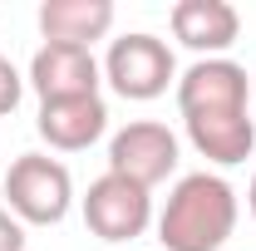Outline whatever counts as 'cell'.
<instances>
[{
    "instance_id": "1",
    "label": "cell",
    "mask_w": 256,
    "mask_h": 251,
    "mask_svg": "<svg viewBox=\"0 0 256 251\" xmlns=\"http://www.w3.org/2000/svg\"><path fill=\"white\" fill-rule=\"evenodd\" d=\"M178 114L188 143L217 168L246 162L256 148V118L246 108V69L236 60H197L178 74Z\"/></svg>"
},
{
    "instance_id": "2",
    "label": "cell",
    "mask_w": 256,
    "mask_h": 251,
    "mask_svg": "<svg viewBox=\"0 0 256 251\" xmlns=\"http://www.w3.org/2000/svg\"><path fill=\"white\" fill-rule=\"evenodd\" d=\"M236 192L222 172H188L178 178L168 202L158 212V242L162 251H222L236 232Z\"/></svg>"
},
{
    "instance_id": "3",
    "label": "cell",
    "mask_w": 256,
    "mask_h": 251,
    "mask_svg": "<svg viewBox=\"0 0 256 251\" xmlns=\"http://www.w3.org/2000/svg\"><path fill=\"white\" fill-rule=\"evenodd\" d=\"M5 207L25 226H60L74 207L69 168L50 153H20L5 168Z\"/></svg>"
},
{
    "instance_id": "4",
    "label": "cell",
    "mask_w": 256,
    "mask_h": 251,
    "mask_svg": "<svg viewBox=\"0 0 256 251\" xmlns=\"http://www.w3.org/2000/svg\"><path fill=\"white\" fill-rule=\"evenodd\" d=\"M104 79L114 84L118 98H133V104H148V98H162L168 84L178 89V60L168 50V40L148 30L118 34L104 54Z\"/></svg>"
},
{
    "instance_id": "5",
    "label": "cell",
    "mask_w": 256,
    "mask_h": 251,
    "mask_svg": "<svg viewBox=\"0 0 256 251\" xmlns=\"http://www.w3.org/2000/svg\"><path fill=\"white\" fill-rule=\"evenodd\" d=\"M178 158H182L178 133L158 118H133L128 128H118L108 138V172H118L148 192L178 172Z\"/></svg>"
},
{
    "instance_id": "6",
    "label": "cell",
    "mask_w": 256,
    "mask_h": 251,
    "mask_svg": "<svg viewBox=\"0 0 256 251\" xmlns=\"http://www.w3.org/2000/svg\"><path fill=\"white\" fill-rule=\"evenodd\" d=\"M153 222V192L128 182L118 172H104L89 182L84 192V226L94 232L98 242H133L143 236Z\"/></svg>"
},
{
    "instance_id": "7",
    "label": "cell",
    "mask_w": 256,
    "mask_h": 251,
    "mask_svg": "<svg viewBox=\"0 0 256 251\" xmlns=\"http://www.w3.org/2000/svg\"><path fill=\"white\" fill-rule=\"evenodd\" d=\"M25 84L40 94V104H50V98H89L104 84V64L94 60V50H79V44H40Z\"/></svg>"
},
{
    "instance_id": "8",
    "label": "cell",
    "mask_w": 256,
    "mask_h": 251,
    "mask_svg": "<svg viewBox=\"0 0 256 251\" xmlns=\"http://www.w3.org/2000/svg\"><path fill=\"white\" fill-rule=\"evenodd\" d=\"M168 25H172V40L197 60H226V50L242 34V15L226 0H178L168 10Z\"/></svg>"
},
{
    "instance_id": "9",
    "label": "cell",
    "mask_w": 256,
    "mask_h": 251,
    "mask_svg": "<svg viewBox=\"0 0 256 251\" xmlns=\"http://www.w3.org/2000/svg\"><path fill=\"white\" fill-rule=\"evenodd\" d=\"M104 128H108V104L98 94H89V98H50V104H40V118H34V133L54 153H84L89 143L104 138Z\"/></svg>"
},
{
    "instance_id": "10",
    "label": "cell",
    "mask_w": 256,
    "mask_h": 251,
    "mask_svg": "<svg viewBox=\"0 0 256 251\" xmlns=\"http://www.w3.org/2000/svg\"><path fill=\"white\" fill-rule=\"evenodd\" d=\"M34 20H40L44 44L94 50V40L114 30V0H44Z\"/></svg>"
},
{
    "instance_id": "11",
    "label": "cell",
    "mask_w": 256,
    "mask_h": 251,
    "mask_svg": "<svg viewBox=\"0 0 256 251\" xmlns=\"http://www.w3.org/2000/svg\"><path fill=\"white\" fill-rule=\"evenodd\" d=\"M20 94H25V74H20L15 64L0 54V118L20 108Z\"/></svg>"
},
{
    "instance_id": "12",
    "label": "cell",
    "mask_w": 256,
    "mask_h": 251,
    "mask_svg": "<svg viewBox=\"0 0 256 251\" xmlns=\"http://www.w3.org/2000/svg\"><path fill=\"white\" fill-rule=\"evenodd\" d=\"M0 251H25V222L10 207H0Z\"/></svg>"
},
{
    "instance_id": "13",
    "label": "cell",
    "mask_w": 256,
    "mask_h": 251,
    "mask_svg": "<svg viewBox=\"0 0 256 251\" xmlns=\"http://www.w3.org/2000/svg\"><path fill=\"white\" fill-rule=\"evenodd\" d=\"M246 207H252V217H256V178H252V188H246Z\"/></svg>"
}]
</instances>
